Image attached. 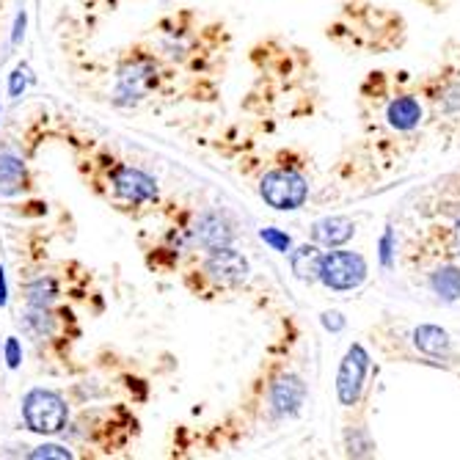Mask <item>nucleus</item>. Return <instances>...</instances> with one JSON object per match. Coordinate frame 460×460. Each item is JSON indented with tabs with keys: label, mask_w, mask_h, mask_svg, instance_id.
Segmentation results:
<instances>
[{
	"label": "nucleus",
	"mask_w": 460,
	"mask_h": 460,
	"mask_svg": "<svg viewBox=\"0 0 460 460\" xmlns=\"http://www.w3.org/2000/svg\"><path fill=\"white\" fill-rule=\"evenodd\" d=\"M77 174L105 207L124 218H146L160 213L163 190L157 177L144 172L141 165L119 157L97 141H86L75 149Z\"/></svg>",
	"instance_id": "1"
},
{
	"label": "nucleus",
	"mask_w": 460,
	"mask_h": 460,
	"mask_svg": "<svg viewBox=\"0 0 460 460\" xmlns=\"http://www.w3.org/2000/svg\"><path fill=\"white\" fill-rule=\"evenodd\" d=\"M61 436L72 449H83L86 457H111L136 444L141 436V420L128 402L83 408L72 413Z\"/></svg>",
	"instance_id": "2"
},
{
	"label": "nucleus",
	"mask_w": 460,
	"mask_h": 460,
	"mask_svg": "<svg viewBox=\"0 0 460 460\" xmlns=\"http://www.w3.org/2000/svg\"><path fill=\"white\" fill-rule=\"evenodd\" d=\"M14 323L22 340H28V345L33 348V353L48 364H69L75 358V348L83 340V323L72 304H22Z\"/></svg>",
	"instance_id": "3"
},
{
	"label": "nucleus",
	"mask_w": 460,
	"mask_h": 460,
	"mask_svg": "<svg viewBox=\"0 0 460 460\" xmlns=\"http://www.w3.org/2000/svg\"><path fill=\"white\" fill-rule=\"evenodd\" d=\"M172 80H177V69L165 64L149 41H138L121 50L116 61L111 102L116 108H138L163 94Z\"/></svg>",
	"instance_id": "4"
},
{
	"label": "nucleus",
	"mask_w": 460,
	"mask_h": 460,
	"mask_svg": "<svg viewBox=\"0 0 460 460\" xmlns=\"http://www.w3.org/2000/svg\"><path fill=\"white\" fill-rule=\"evenodd\" d=\"M248 276H251L248 257L234 245H226L199 254L190 265H185L182 287L199 301H216L229 296V292L243 289Z\"/></svg>",
	"instance_id": "5"
},
{
	"label": "nucleus",
	"mask_w": 460,
	"mask_h": 460,
	"mask_svg": "<svg viewBox=\"0 0 460 460\" xmlns=\"http://www.w3.org/2000/svg\"><path fill=\"white\" fill-rule=\"evenodd\" d=\"M190 221H193V210H185V207L177 210L174 204L172 210H165V226L152 240V245L144 248V262L152 273L160 276L182 273V268L196 260Z\"/></svg>",
	"instance_id": "6"
},
{
	"label": "nucleus",
	"mask_w": 460,
	"mask_h": 460,
	"mask_svg": "<svg viewBox=\"0 0 460 460\" xmlns=\"http://www.w3.org/2000/svg\"><path fill=\"white\" fill-rule=\"evenodd\" d=\"M20 413H22V422L31 433L56 438L66 430V425L72 420V400L66 397V392L36 386L22 394Z\"/></svg>",
	"instance_id": "7"
},
{
	"label": "nucleus",
	"mask_w": 460,
	"mask_h": 460,
	"mask_svg": "<svg viewBox=\"0 0 460 460\" xmlns=\"http://www.w3.org/2000/svg\"><path fill=\"white\" fill-rule=\"evenodd\" d=\"M69 268L72 265L41 268V270L28 273L25 279L20 276V298H22V304H31V306L69 304V296H75V292H77Z\"/></svg>",
	"instance_id": "8"
},
{
	"label": "nucleus",
	"mask_w": 460,
	"mask_h": 460,
	"mask_svg": "<svg viewBox=\"0 0 460 460\" xmlns=\"http://www.w3.org/2000/svg\"><path fill=\"white\" fill-rule=\"evenodd\" d=\"M260 196L279 213L301 210L309 199V180L292 165H279L260 180Z\"/></svg>",
	"instance_id": "9"
},
{
	"label": "nucleus",
	"mask_w": 460,
	"mask_h": 460,
	"mask_svg": "<svg viewBox=\"0 0 460 460\" xmlns=\"http://www.w3.org/2000/svg\"><path fill=\"white\" fill-rule=\"evenodd\" d=\"M190 237H193V248L199 257V254H207V251L234 245L237 226H234L232 216L224 210H201V213H193Z\"/></svg>",
	"instance_id": "10"
},
{
	"label": "nucleus",
	"mask_w": 460,
	"mask_h": 460,
	"mask_svg": "<svg viewBox=\"0 0 460 460\" xmlns=\"http://www.w3.org/2000/svg\"><path fill=\"white\" fill-rule=\"evenodd\" d=\"M317 279L328 289L348 292V289H356V287L364 284L367 262H364L361 254H353V251H328V254H323Z\"/></svg>",
	"instance_id": "11"
},
{
	"label": "nucleus",
	"mask_w": 460,
	"mask_h": 460,
	"mask_svg": "<svg viewBox=\"0 0 460 460\" xmlns=\"http://www.w3.org/2000/svg\"><path fill=\"white\" fill-rule=\"evenodd\" d=\"M306 402V384L301 375L296 372H281L270 381L268 386V405L270 411L279 416V420H287V416H296Z\"/></svg>",
	"instance_id": "12"
},
{
	"label": "nucleus",
	"mask_w": 460,
	"mask_h": 460,
	"mask_svg": "<svg viewBox=\"0 0 460 460\" xmlns=\"http://www.w3.org/2000/svg\"><path fill=\"white\" fill-rule=\"evenodd\" d=\"M33 190V172L22 152L12 149L9 144L0 146V196L14 199Z\"/></svg>",
	"instance_id": "13"
},
{
	"label": "nucleus",
	"mask_w": 460,
	"mask_h": 460,
	"mask_svg": "<svg viewBox=\"0 0 460 460\" xmlns=\"http://www.w3.org/2000/svg\"><path fill=\"white\" fill-rule=\"evenodd\" d=\"M367 367H369V353H367L361 345H353V348L348 350L342 367H340V375H337V394H340V402H342V405L350 408V405L358 402Z\"/></svg>",
	"instance_id": "14"
},
{
	"label": "nucleus",
	"mask_w": 460,
	"mask_h": 460,
	"mask_svg": "<svg viewBox=\"0 0 460 460\" xmlns=\"http://www.w3.org/2000/svg\"><path fill=\"white\" fill-rule=\"evenodd\" d=\"M356 226L350 218H323L312 226V234H314V243L317 245H325V248H337V245H345L350 237H353Z\"/></svg>",
	"instance_id": "15"
},
{
	"label": "nucleus",
	"mask_w": 460,
	"mask_h": 460,
	"mask_svg": "<svg viewBox=\"0 0 460 460\" xmlns=\"http://www.w3.org/2000/svg\"><path fill=\"white\" fill-rule=\"evenodd\" d=\"M320 262H323V251L320 245H298L296 251H289V265H292V273H296L301 281H314L317 273H320Z\"/></svg>",
	"instance_id": "16"
},
{
	"label": "nucleus",
	"mask_w": 460,
	"mask_h": 460,
	"mask_svg": "<svg viewBox=\"0 0 460 460\" xmlns=\"http://www.w3.org/2000/svg\"><path fill=\"white\" fill-rule=\"evenodd\" d=\"M386 119L394 130H413L416 124L422 119V105L416 102L413 97H397L392 100L389 111H386Z\"/></svg>",
	"instance_id": "17"
},
{
	"label": "nucleus",
	"mask_w": 460,
	"mask_h": 460,
	"mask_svg": "<svg viewBox=\"0 0 460 460\" xmlns=\"http://www.w3.org/2000/svg\"><path fill=\"white\" fill-rule=\"evenodd\" d=\"M413 345L428 356H447L449 353V333L438 325H420L413 331Z\"/></svg>",
	"instance_id": "18"
},
{
	"label": "nucleus",
	"mask_w": 460,
	"mask_h": 460,
	"mask_svg": "<svg viewBox=\"0 0 460 460\" xmlns=\"http://www.w3.org/2000/svg\"><path fill=\"white\" fill-rule=\"evenodd\" d=\"M430 287L444 301H460V270L457 268H438L430 276Z\"/></svg>",
	"instance_id": "19"
},
{
	"label": "nucleus",
	"mask_w": 460,
	"mask_h": 460,
	"mask_svg": "<svg viewBox=\"0 0 460 460\" xmlns=\"http://www.w3.org/2000/svg\"><path fill=\"white\" fill-rule=\"evenodd\" d=\"M28 457H33V460H39V457H61V460H72V457H77V452L64 441V444H41V447H33V449L28 452Z\"/></svg>",
	"instance_id": "20"
},
{
	"label": "nucleus",
	"mask_w": 460,
	"mask_h": 460,
	"mask_svg": "<svg viewBox=\"0 0 460 460\" xmlns=\"http://www.w3.org/2000/svg\"><path fill=\"white\" fill-rule=\"evenodd\" d=\"M260 237L273 248V251H279V254H287V251L292 248V240H289V234H284V232H279V229H262L260 232Z\"/></svg>",
	"instance_id": "21"
},
{
	"label": "nucleus",
	"mask_w": 460,
	"mask_h": 460,
	"mask_svg": "<svg viewBox=\"0 0 460 460\" xmlns=\"http://www.w3.org/2000/svg\"><path fill=\"white\" fill-rule=\"evenodd\" d=\"M4 350H6V361H9V367H12V369H17V367H20V361H22V348H20V340H17V337H9Z\"/></svg>",
	"instance_id": "22"
},
{
	"label": "nucleus",
	"mask_w": 460,
	"mask_h": 460,
	"mask_svg": "<svg viewBox=\"0 0 460 460\" xmlns=\"http://www.w3.org/2000/svg\"><path fill=\"white\" fill-rule=\"evenodd\" d=\"M323 325H325L328 331H342V328H345V317H342L340 312H325V314H323Z\"/></svg>",
	"instance_id": "23"
},
{
	"label": "nucleus",
	"mask_w": 460,
	"mask_h": 460,
	"mask_svg": "<svg viewBox=\"0 0 460 460\" xmlns=\"http://www.w3.org/2000/svg\"><path fill=\"white\" fill-rule=\"evenodd\" d=\"M392 240H394V234H392V229H386V234L381 240V262H384V268L392 265Z\"/></svg>",
	"instance_id": "24"
},
{
	"label": "nucleus",
	"mask_w": 460,
	"mask_h": 460,
	"mask_svg": "<svg viewBox=\"0 0 460 460\" xmlns=\"http://www.w3.org/2000/svg\"><path fill=\"white\" fill-rule=\"evenodd\" d=\"M80 4H86V6H113V0H80Z\"/></svg>",
	"instance_id": "25"
},
{
	"label": "nucleus",
	"mask_w": 460,
	"mask_h": 460,
	"mask_svg": "<svg viewBox=\"0 0 460 460\" xmlns=\"http://www.w3.org/2000/svg\"><path fill=\"white\" fill-rule=\"evenodd\" d=\"M0 306H6V287H4V270H0Z\"/></svg>",
	"instance_id": "26"
},
{
	"label": "nucleus",
	"mask_w": 460,
	"mask_h": 460,
	"mask_svg": "<svg viewBox=\"0 0 460 460\" xmlns=\"http://www.w3.org/2000/svg\"><path fill=\"white\" fill-rule=\"evenodd\" d=\"M455 234H457V245H460V224H457V229H455Z\"/></svg>",
	"instance_id": "27"
}]
</instances>
